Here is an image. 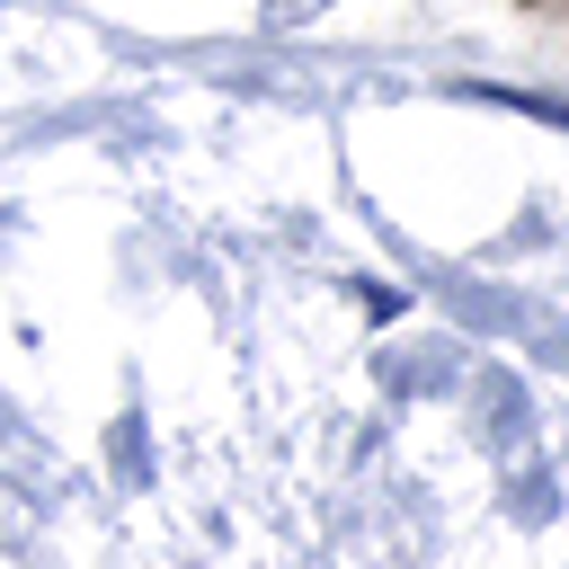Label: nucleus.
I'll list each match as a JSON object with an SVG mask.
<instances>
[{
  "label": "nucleus",
  "mask_w": 569,
  "mask_h": 569,
  "mask_svg": "<svg viewBox=\"0 0 569 569\" xmlns=\"http://www.w3.org/2000/svg\"><path fill=\"white\" fill-rule=\"evenodd\" d=\"M329 0H267V27H302V18H320Z\"/></svg>",
  "instance_id": "f257e3e1"
}]
</instances>
